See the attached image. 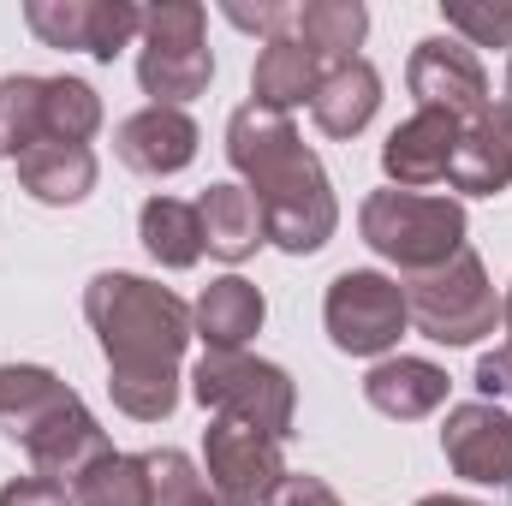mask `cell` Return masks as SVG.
Wrapping results in <instances>:
<instances>
[{"mask_svg":"<svg viewBox=\"0 0 512 506\" xmlns=\"http://www.w3.org/2000/svg\"><path fill=\"white\" fill-rule=\"evenodd\" d=\"M24 24L48 48H84L96 60H114L131 36L143 30V12L126 0H30Z\"/></svg>","mask_w":512,"mask_h":506,"instance_id":"7c38bea8","label":"cell"},{"mask_svg":"<svg viewBox=\"0 0 512 506\" xmlns=\"http://www.w3.org/2000/svg\"><path fill=\"white\" fill-rule=\"evenodd\" d=\"M197 221H203V251L221 262H245L268 239V221H262L251 185H209L197 197Z\"/></svg>","mask_w":512,"mask_h":506,"instance_id":"ac0fdd59","label":"cell"},{"mask_svg":"<svg viewBox=\"0 0 512 506\" xmlns=\"http://www.w3.org/2000/svg\"><path fill=\"white\" fill-rule=\"evenodd\" d=\"M137 233H143V251L155 256L161 268H191V262L203 256V221H197V203L149 197L143 215H137Z\"/></svg>","mask_w":512,"mask_h":506,"instance_id":"603a6c76","label":"cell"},{"mask_svg":"<svg viewBox=\"0 0 512 506\" xmlns=\"http://www.w3.org/2000/svg\"><path fill=\"white\" fill-rule=\"evenodd\" d=\"M477 387L483 399H512V346H495L477 358Z\"/></svg>","mask_w":512,"mask_h":506,"instance_id":"1f68e13d","label":"cell"},{"mask_svg":"<svg viewBox=\"0 0 512 506\" xmlns=\"http://www.w3.org/2000/svg\"><path fill=\"white\" fill-rule=\"evenodd\" d=\"M447 30L465 48H512V0L507 6H477V0H447Z\"/></svg>","mask_w":512,"mask_h":506,"instance_id":"83f0119b","label":"cell"},{"mask_svg":"<svg viewBox=\"0 0 512 506\" xmlns=\"http://www.w3.org/2000/svg\"><path fill=\"white\" fill-rule=\"evenodd\" d=\"M316 84H322V60H316L304 42H292V36L262 42L256 72H251V102L256 108L292 114V108H304V102L316 96Z\"/></svg>","mask_w":512,"mask_h":506,"instance_id":"ffe728a7","label":"cell"},{"mask_svg":"<svg viewBox=\"0 0 512 506\" xmlns=\"http://www.w3.org/2000/svg\"><path fill=\"white\" fill-rule=\"evenodd\" d=\"M399 292H405V316L435 346H471V340L495 334V322H501V298H495V286H489L471 245L459 256H447L441 268L405 274Z\"/></svg>","mask_w":512,"mask_h":506,"instance_id":"5b68a950","label":"cell"},{"mask_svg":"<svg viewBox=\"0 0 512 506\" xmlns=\"http://www.w3.org/2000/svg\"><path fill=\"white\" fill-rule=\"evenodd\" d=\"M143 459V483H149V506H233L209 477H197V465L173 447L161 453H137Z\"/></svg>","mask_w":512,"mask_h":506,"instance_id":"d4e9b609","label":"cell"},{"mask_svg":"<svg viewBox=\"0 0 512 506\" xmlns=\"http://www.w3.org/2000/svg\"><path fill=\"white\" fill-rule=\"evenodd\" d=\"M292 12H298V6H286V0H268V6H227V18H233L239 30H262L268 42H274V36H292Z\"/></svg>","mask_w":512,"mask_h":506,"instance_id":"f546056e","label":"cell"},{"mask_svg":"<svg viewBox=\"0 0 512 506\" xmlns=\"http://www.w3.org/2000/svg\"><path fill=\"white\" fill-rule=\"evenodd\" d=\"M459 120L447 114H411L405 126H393V137L382 143V173L393 179V191H423V185H441L447 167H453V149H459Z\"/></svg>","mask_w":512,"mask_h":506,"instance_id":"4fadbf2b","label":"cell"},{"mask_svg":"<svg viewBox=\"0 0 512 506\" xmlns=\"http://www.w3.org/2000/svg\"><path fill=\"white\" fill-rule=\"evenodd\" d=\"M262 506H340V501H334V489H328L322 477H310V471H286Z\"/></svg>","mask_w":512,"mask_h":506,"instance_id":"f1b7e54d","label":"cell"},{"mask_svg":"<svg viewBox=\"0 0 512 506\" xmlns=\"http://www.w3.org/2000/svg\"><path fill=\"white\" fill-rule=\"evenodd\" d=\"M441 453H447V465L465 483L507 489V501H512V411H501L495 399L453 405L447 429H441Z\"/></svg>","mask_w":512,"mask_h":506,"instance_id":"8fae6325","label":"cell"},{"mask_svg":"<svg viewBox=\"0 0 512 506\" xmlns=\"http://www.w3.org/2000/svg\"><path fill=\"white\" fill-rule=\"evenodd\" d=\"M417 506H477V501H459V495H429V501H417Z\"/></svg>","mask_w":512,"mask_h":506,"instance_id":"d6a6232c","label":"cell"},{"mask_svg":"<svg viewBox=\"0 0 512 506\" xmlns=\"http://www.w3.org/2000/svg\"><path fill=\"white\" fill-rule=\"evenodd\" d=\"M364 399H370L382 417L417 423V417H429V411L447 399V370L429 364V358H382V364L364 376Z\"/></svg>","mask_w":512,"mask_h":506,"instance_id":"d6986e66","label":"cell"},{"mask_svg":"<svg viewBox=\"0 0 512 506\" xmlns=\"http://www.w3.org/2000/svg\"><path fill=\"white\" fill-rule=\"evenodd\" d=\"M501 322H507V346H512V292H507V304H501Z\"/></svg>","mask_w":512,"mask_h":506,"instance_id":"836d02e7","label":"cell"},{"mask_svg":"<svg viewBox=\"0 0 512 506\" xmlns=\"http://www.w3.org/2000/svg\"><path fill=\"white\" fill-rule=\"evenodd\" d=\"M507 96H512V66H507Z\"/></svg>","mask_w":512,"mask_h":506,"instance_id":"e575fe53","label":"cell"},{"mask_svg":"<svg viewBox=\"0 0 512 506\" xmlns=\"http://www.w3.org/2000/svg\"><path fill=\"white\" fill-rule=\"evenodd\" d=\"M405 84L423 114H447L459 126H471L489 108V72H483L477 48H465L459 36H423L405 66Z\"/></svg>","mask_w":512,"mask_h":506,"instance_id":"9c48e42d","label":"cell"},{"mask_svg":"<svg viewBox=\"0 0 512 506\" xmlns=\"http://www.w3.org/2000/svg\"><path fill=\"white\" fill-rule=\"evenodd\" d=\"M358 233L376 256L399 262L405 274H423L465 251V209L429 191H370L358 209Z\"/></svg>","mask_w":512,"mask_h":506,"instance_id":"277c9868","label":"cell"},{"mask_svg":"<svg viewBox=\"0 0 512 506\" xmlns=\"http://www.w3.org/2000/svg\"><path fill=\"white\" fill-rule=\"evenodd\" d=\"M203 465H209V483H215L233 506L268 501L274 483L286 477L280 441L262 435V429H251V423H233V417H215V423H209V435H203Z\"/></svg>","mask_w":512,"mask_h":506,"instance_id":"30bf717a","label":"cell"},{"mask_svg":"<svg viewBox=\"0 0 512 506\" xmlns=\"http://www.w3.org/2000/svg\"><path fill=\"white\" fill-rule=\"evenodd\" d=\"M262 292L245 274H221L203 286V298L191 304V334H203L209 352H245L256 328H262Z\"/></svg>","mask_w":512,"mask_h":506,"instance_id":"e0dca14e","label":"cell"},{"mask_svg":"<svg viewBox=\"0 0 512 506\" xmlns=\"http://www.w3.org/2000/svg\"><path fill=\"white\" fill-rule=\"evenodd\" d=\"M322 322H328V340L346 352V358H382L399 346L405 334V292L399 280H387L376 268H346L334 286H328V304H322Z\"/></svg>","mask_w":512,"mask_h":506,"instance_id":"ba28073f","label":"cell"},{"mask_svg":"<svg viewBox=\"0 0 512 506\" xmlns=\"http://www.w3.org/2000/svg\"><path fill=\"white\" fill-rule=\"evenodd\" d=\"M42 131L54 143H84L102 131V96L84 84V78H48L42 90Z\"/></svg>","mask_w":512,"mask_h":506,"instance_id":"cb8c5ba5","label":"cell"},{"mask_svg":"<svg viewBox=\"0 0 512 506\" xmlns=\"http://www.w3.org/2000/svg\"><path fill=\"white\" fill-rule=\"evenodd\" d=\"M18 179H24V191L36 197V203H84L90 191H96V155L84 149V143H54V137H42L36 149H24L18 155Z\"/></svg>","mask_w":512,"mask_h":506,"instance_id":"44dd1931","label":"cell"},{"mask_svg":"<svg viewBox=\"0 0 512 506\" xmlns=\"http://www.w3.org/2000/svg\"><path fill=\"white\" fill-rule=\"evenodd\" d=\"M84 316L102 334L114 405L137 423H161L179 405V352L191 340V310L137 274H96L84 292Z\"/></svg>","mask_w":512,"mask_h":506,"instance_id":"6da1fadb","label":"cell"},{"mask_svg":"<svg viewBox=\"0 0 512 506\" xmlns=\"http://www.w3.org/2000/svg\"><path fill=\"white\" fill-rule=\"evenodd\" d=\"M114 149H120V161H126L131 173L167 179V173H185V167L197 161V126H191L185 108H155V102H149L143 114L120 120Z\"/></svg>","mask_w":512,"mask_h":506,"instance_id":"5bb4252c","label":"cell"},{"mask_svg":"<svg viewBox=\"0 0 512 506\" xmlns=\"http://www.w3.org/2000/svg\"><path fill=\"white\" fill-rule=\"evenodd\" d=\"M0 423L30 453L36 477H54L66 489H78L102 459H114V441L96 429L84 399L36 364H0Z\"/></svg>","mask_w":512,"mask_h":506,"instance_id":"3957f363","label":"cell"},{"mask_svg":"<svg viewBox=\"0 0 512 506\" xmlns=\"http://www.w3.org/2000/svg\"><path fill=\"white\" fill-rule=\"evenodd\" d=\"M370 30V12L358 0H304L292 12V42H304L316 60H352V48L364 42Z\"/></svg>","mask_w":512,"mask_h":506,"instance_id":"7402d4cb","label":"cell"},{"mask_svg":"<svg viewBox=\"0 0 512 506\" xmlns=\"http://www.w3.org/2000/svg\"><path fill=\"white\" fill-rule=\"evenodd\" d=\"M209 12L197 0H161L143 12V54H137V84L155 96V108H179L209 90L215 54L203 42Z\"/></svg>","mask_w":512,"mask_h":506,"instance_id":"8992f818","label":"cell"},{"mask_svg":"<svg viewBox=\"0 0 512 506\" xmlns=\"http://www.w3.org/2000/svg\"><path fill=\"white\" fill-rule=\"evenodd\" d=\"M42 90H48V78H30V72H18V78H0V155H24V149H36L48 131H42Z\"/></svg>","mask_w":512,"mask_h":506,"instance_id":"484cf974","label":"cell"},{"mask_svg":"<svg viewBox=\"0 0 512 506\" xmlns=\"http://www.w3.org/2000/svg\"><path fill=\"white\" fill-rule=\"evenodd\" d=\"M0 506H72V489L54 477H18L0 489Z\"/></svg>","mask_w":512,"mask_h":506,"instance_id":"4dcf8cb0","label":"cell"},{"mask_svg":"<svg viewBox=\"0 0 512 506\" xmlns=\"http://www.w3.org/2000/svg\"><path fill=\"white\" fill-rule=\"evenodd\" d=\"M227 155L251 179L256 203H262V221H268V239L286 256H310L334 239L340 203L328 191L322 161L298 143L292 114H274V108L245 102L227 120Z\"/></svg>","mask_w":512,"mask_h":506,"instance_id":"7a4b0ae2","label":"cell"},{"mask_svg":"<svg viewBox=\"0 0 512 506\" xmlns=\"http://www.w3.org/2000/svg\"><path fill=\"white\" fill-rule=\"evenodd\" d=\"M447 185L465 191V197H495V191L512 185V102H501V108L489 102L471 126L459 131Z\"/></svg>","mask_w":512,"mask_h":506,"instance_id":"9a60e30c","label":"cell"},{"mask_svg":"<svg viewBox=\"0 0 512 506\" xmlns=\"http://www.w3.org/2000/svg\"><path fill=\"white\" fill-rule=\"evenodd\" d=\"M376 108H382V72L370 60H358V54L340 60V66H328L322 84H316V96H310V120L328 137H358L376 120Z\"/></svg>","mask_w":512,"mask_h":506,"instance_id":"2e32d148","label":"cell"},{"mask_svg":"<svg viewBox=\"0 0 512 506\" xmlns=\"http://www.w3.org/2000/svg\"><path fill=\"white\" fill-rule=\"evenodd\" d=\"M191 393L203 411L215 417H233V423H251L262 435L286 441L292 435V376L268 358H251V352H203L197 370H191Z\"/></svg>","mask_w":512,"mask_h":506,"instance_id":"52a82bcc","label":"cell"},{"mask_svg":"<svg viewBox=\"0 0 512 506\" xmlns=\"http://www.w3.org/2000/svg\"><path fill=\"white\" fill-rule=\"evenodd\" d=\"M72 506H149V483H143V459H102L78 489H72Z\"/></svg>","mask_w":512,"mask_h":506,"instance_id":"4316f807","label":"cell"}]
</instances>
